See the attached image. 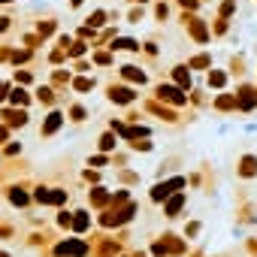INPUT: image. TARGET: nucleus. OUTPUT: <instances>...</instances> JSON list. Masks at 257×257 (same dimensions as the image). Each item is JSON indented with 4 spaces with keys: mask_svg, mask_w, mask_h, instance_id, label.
I'll return each mask as SVG.
<instances>
[{
    "mask_svg": "<svg viewBox=\"0 0 257 257\" xmlns=\"http://www.w3.org/2000/svg\"><path fill=\"white\" fill-rule=\"evenodd\" d=\"M109 97H112L115 103H131V100H134V91H131V88H112Z\"/></svg>",
    "mask_w": 257,
    "mask_h": 257,
    "instance_id": "f257e3e1",
    "label": "nucleus"
},
{
    "mask_svg": "<svg viewBox=\"0 0 257 257\" xmlns=\"http://www.w3.org/2000/svg\"><path fill=\"white\" fill-rule=\"evenodd\" d=\"M7 121H10V124H19V127H22V124L28 121V112H7Z\"/></svg>",
    "mask_w": 257,
    "mask_h": 257,
    "instance_id": "f03ea898",
    "label": "nucleus"
},
{
    "mask_svg": "<svg viewBox=\"0 0 257 257\" xmlns=\"http://www.w3.org/2000/svg\"><path fill=\"white\" fill-rule=\"evenodd\" d=\"M58 124H61V115L55 112V115H52V118L46 121V127H43V134H52V131H58Z\"/></svg>",
    "mask_w": 257,
    "mask_h": 257,
    "instance_id": "7ed1b4c3",
    "label": "nucleus"
},
{
    "mask_svg": "<svg viewBox=\"0 0 257 257\" xmlns=\"http://www.w3.org/2000/svg\"><path fill=\"white\" fill-rule=\"evenodd\" d=\"M254 170H257V161H254V158H245V161H242V176H251Z\"/></svg>",
    "mask_w": 257,
    "mask_h": 257,
    "instance_id": "20e7f679",
    "label": "nucleus"
},
{
    "mask_svg": "<svg viewBox=\"0 0 257 257\" xmlns=\"http://www.w3.org/2000/svg\"><path fill=\"white\" fill-rule=\"evenodd\" d=\"M182 203H185V197H176V200H170V206H167V212H170V218H176V212L182 209Z\"/></svg>",
    "mask_w": 257,
    "mask_h": 257,
    "instance_id": "39448f33",
    "label": "nucleus"
},
{
    "mask_svg": "<svg viewBox=\"0 0 257 257\" xmlns=\"http://www.w3.org/2000/svg\"><path fill=\"white\" fill-rule=\"evenodd\" d=\"M124 76H127V79H140V82H146V76H143L137 67H124Z\"/></svg>",
    "mask_w": 257,
    "mask_h": 257,
    "instance_id": "423d86ee",
    "label": "nucleus"
},
{
    "mask_svg": "<svg viewBox=\"0 0 257 257\" xmlns=\"http://www.w3.org/2000/svg\"><path fill=\"white\" fill-rule=\"evenodd\" d=\"M176 79H179L182 85H188V82H191V76L185 73V67H176Z\"/></svg>",
    "mask_w": 257,
    "mask_h": 257,
    "instance_id": "0eeeda50",
    "label": "nucleus"
},
{
    "mask_svg": "<svg viewBox=\"0 0 257 257\" xmlns=\"http://www.w3.org/2000/svg\"><path fill=\"white\" fill-rule=\"evenodd\" d=\"M100 146H103V149H112V146H115V140H112V137H103V140H100Z\"/></svg>",
    "mask_w": 257,
    "mask_h": 257,
    "instance_id": "6e6552de",
    "label": "nucleus"
},
{
    "mask_svg": "<svg viewBox=\"0 0 257 257\" xmlns=\"http://www.w3.org/2000/svg\"><path fill=\"white\" fill-rule=\"evenodd\" d=\"M13 100H16V103H25L28 97H25V91H16V94H13Z\"/></svg>",
    "mask_w": 257,
    "mask_h": 257,
    "instance_id": "1a4fd4ad",
    "label": "nucleus"
},
{
    "mask_svg": "<svg viewBox=\"0 0 257 257\" xmlns=\"http://www.w3.org/2000/svg\"><path fill=\"white\" fill-rule=\"evenodd\" d=\"M7 97V85H0V100H4Z\"/></svg>",
    "mask_w": 257,
    "mask_h": 257,
    "instance_id": "9d476101",
    "label": "nucleus"
},
{
    "mask_svg": "<svg viewBox=\"0 0 257 257\" xmlns=\"http://www.w3.org/2000/svg\"><path fill=\"white\" fill-rule=\"evenodd\" d=\"M4 137H7V131H4V127H0V140H4Z\"/></svg>",
    "mask_w": 257,
    "mask_h": 257,
    "instance_id": "9b49d317",
    "label": "nucleus"
},
{
    "mask_svg": "<svg viewBox=\"0 0 257 257\" xmlns=\"http://www.w3.org/2000/svg\"><path fill=\"white\" fill-rule=\"evenodd\" d=\"M0 4H10V0H0Z\"/></svg>",
    "mask_w": 257,
    "mask_h": 257,
    "instance_id": "f8f14e48",
    "label": "nucleus"
},
{
    "mask_svg": "<svg viewBox=\"0 0 257 257\" xmlns=\"http://www.w3.org/2000/svg\"><path fill=\"white\" fill-rule=\"evenodd\" d=\"M0 257H7V254H4V251H0Z\"/></svg>",
    "mask_w": 257,
    "mask_h": 257,
    "instance_id": "ddd939ff",
    "label": "nucleus"
},
{
    "mask_svg": "<svg viewBox=\"0 0 257 257\" xmlns=\"http://www.w3.org/2000/svg\"><path fill=\"white\" fill-rule=\"evenodd\" d=\"M140 4H143V0H140Z\"/></svg>",
    "mask_w": 257,
    "mask_h": 257,
    "instance_id": "4468645a",
    "label": "nucleus"
}]
</instances>
